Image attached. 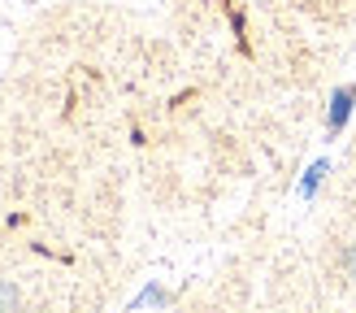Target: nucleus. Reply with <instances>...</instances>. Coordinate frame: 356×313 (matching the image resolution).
Here are the masks:
<instances>
[{
	"mask_svg": "<svg viewBox=\"0 0 356 313\" xmlns=\"http://www.w3.org/2000/svg\"><path fill=\"white\" fill-rule=\"evenodd\" d=\"M352 278H356V252H352Z\"/></svg>",
	"mask_w": 356,
	"mask_h": 313,
	"instance_id": "1",
	"label": "nucleus"
}]
</instances>
